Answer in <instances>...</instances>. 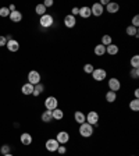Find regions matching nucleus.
Masks as SVG:
<instances>
[{"label":"nucleus","mask_w":139,"mask_h":156,"mask_svg":"<svg viewBox=\"0 0 139 156\" xmlns=\"http://www.w3.org/2000/svg\"><path fill=\"white\" fill-rule=\"evenodd\" d=\"M125 32H127V35H130V36H135V38H138V36H139L138 28H135V27H132V25H128V27H127Z\"/></svg>","instance_id":"obj_19"},{"label":"nucleus","mask_w":139,"mask_h":156,"mask_svg":"<svg viewBox=\"0 0 139 156\" xmlns=\"http://www.w3.org/2000/svg\"><path fill=\"white\" fill-rule=\"evenodd\" d=\"M10 151H11L10 145H3L2 149H0V152H2V155H7V153H10Z\"/></svg>","instance_id":"obj_33"},{"label":"nucleus","mask_w":139,"mask_h":156,"mask_svg":"<svg viewBox=\"0 0 139 156\" xmlns=\"http://www.w3.org/2000/svg\"><path fill=\"white\" fill-rule=\"evenodd\" d=\"M74 120H75V123H78V124H82V123H85L86 121V117H85V114H84V112H75L74 113Z\"/></svg>","instance_id":"obj_17"},{"label":"nucleus","mask_w":139,"mask_h":156,"mask_svg":"<svg viewBox=\"0 0 139 156\" xmlns=\"http://www.w3.org/2000/svg\"><path fill=\"white\" fill-rule=\"evenodd\" d=\"M78 13H79V7H74V9L71 10V16H78Z\"/></svg>","instance_id":"obj_37"},{"label":"nucleus","mask_w":139,"mask_h":156,"mask_svg":"<svg viewBox=\"0 0 139 156\" xmlns=\"http://www.w3.org/2000/svg\"><path fill=\"white\" fill-rule=\"evenodd\" d=\"M106 11L110 14H116L120 11V4L116 3V2H110V3L106 6Z\"/></svg>","instance_id":"obj_12"},{"label":"nucleus","mask_w":139,"mask_h":156,"mask_svg":"<svg viewBox=\"0 0 139 156\" xmlns=\"http://www.w3.org/2000/svg\"><path fill=\"white\" fill-rule=\"evenodd\" d=\"M132 27H135V28H138V25H139V16H134V18H132V24H131Z\"/></svg>","instance_id":"obj_35"},{"label":"nucleus","mask_w":139,"mask_h":156,"mask_svg":"<svg viewBox=\"0 0 139 156\" xmlns=\"http://www.w3.org/2000/svg\"><path fill=\"white\" fill-rule=\"evenodd\" d=\"M53 23H54V20H53V16H50V14H45V16H42L40 20H39V24H40V27H43V28L52 27Z\"/></svg>","instance_id":"obj_5"},{"label":"nucleus","mask_w":139,"mask_h":156,"mask_svg":"<svg viewBox=\"0 0 139 156\" xmlns=\"http://www.w3.org/2000/svg\"><path fill=\"white\" fill-rule=\"evenodd\" d=\"M9 10H10V13H11V11H16V6H14V4H11V6L9 7Z\"/></svg>","instance_id":"obj_41"},{"label":"nucleus","mask_w":139,"mask_h":156,"mask_svg":"<svg viewBox=\"0 0 139 156\" xmlns=\"http://www.w3.org/2000/svg\"><path fill=\"white\" fill-rule=\"evenodd\" d=\"M9 16H10L9 7H2L0 9V17H9Z\"/></svg>","instance_id":"obj_32"},{"label":"nucleus","mask_w":139,"mask_h":156,"mask_svg":"<svg viewBox=\"0 0 139 156\" xmlns=\"http://www.w3.org/2000/svg\"><path fill=\"white\" fill-rule=\"evenodd\" d=\"M58 106V101H57V98L54 96H49L46 98V101H45V107H46V110H54V109H57Z\"/></svg>","instance_id":"obj_4"},{"label":"nucleus","mask_w":139,"mask_h":156,"mask_svg":"<svg viewBox=\"0 0 139 156\" xmlns=\"http://www.w3.org/2000/svg\"><path fill=\"white\" fill-rule=\"evenodd\" d=\"M130 109L132 112H138L139 110V99H132L130 102Z\"/></svg>","instance_id":"obj_29"},{"label":"nucleus","mask_w":139,"mask_h":156,"mask_svg":"<svg viewBox=\"0 0 139 156\" xmlns=\"http://www.w3.org/2000/svg\"><path fill=\"white\" fill-rule=\"evenodd\" d=\"M109 89L113 92H117L121 89V82L118 78H110L109 80Z\"/></svg>","instance_id":"obj_10"},{"label":"nucleus","mask_w":139,"mask_h":156,"mask_svg":"<svg viewBox=\"0 0 139 156\" xmlns=\"http://www.w3.org/2000/svg\"><path fill=\"white\" fill-rule=\"evenodd\" d=\"M131 156H135V155H131Z\"/></svg>","instance_id":"obj_43"},{"label":"nucleus","mask_w":139,"mask_h":156,"mask_svg":"<svg viewBox=\"0 0 139 156\" xmlns=\"http://www.w3.org/2000/svg\"><path fill=\"white\" fill-rule=\"evenodd\" d=\"M57 152L60 153V155H65V153H67V148H65V145H60V146H58Z\"/></svg>","instance_id":"obj_34"},{"label":"nucleus","mask_w":139,"mask_h":156,"mask_svg":"<svg viewBox=\"0 0 139 156\" xmlns=\"http://www.w3.org/2000/svg\"><path fill=\"white\" fill-rule=\"evenodd\" d=\"M118 52H120V48H118L117 45H114V43H111V45L106 46V53H107L109 56H116Z\"/></svg>","instance_id":"obj_15"},{"label":"nucleus","mask_w":139,"mask_h":156,"mask_svg":"<svg viewBox=\"0 0 139 156\" xmlns=\"http://www.w3.org/2000/svg\"><path fill=\"white\" fill-rule=\"evenodd\" d=\"M53 0H45V2H43V6L46 7V9H47V7H52L53 6Z\"/></svg>","instance_id":"obj_36"},{"label":"nucleus","mask_w":139,"mask_h":156,"mask_svg":"<svg viewBox=\"0 0 139 156\" xmlns=\"http://www.w3.org/2000/svg\"><path fill=\"white\" fill-rule=\"evenodd\" d=\"M79 135L84 136V138H89V136H92V134H93V126H91V124L88 123H82L79 124Z\"/></svg>","instance_id":"obj_1"},{"label":"nucleus","mask_w":139,"mask_h":156,"mask_svg":"<svg viewBox=\"0 0 139 156\" xmlns=\"http://www.w3.org/2000/svg\"><path fill=\"white\" fill-rule=\"evenodd\" d=\"M86 123L91 124V126H97V123H99V120H100V116H99V113L95 110L89 112V113L86 114Z\"/></svg>","instance_id":"obj_3"},{"label":"nucleus","mask_w":139,"mask_h":156,"mask_svg":"<svg viewBox=\"0 0 139 156\" xmlns=\"http://www.w3.org/2000/svg\"><path fill=\"white\" fill-rule=\"evenodd\" d=\"M92 78H93L95 81H103L107 78V71L104 68H95L93 73H92Z\"/></svg>","instance_id":"obj_2"},{"label":"nucleus","mask_w":139,"mask_h":156,"mask_svg":"<svg viewBox=\"0 0 139 156\" xmlns=\"http://www.w3.org/2000/svg\"><path fill=\"white\" fill-rule=\"evenodd\" d=\"M134 95H135V99H138V98H139V89H138V88L134 91Z\"/></svg>","instance_id":"obj_39"},{"label":"nucleus","mask_w":139,"mask_h":156,"mask_svg":"<svg viewBox=\"0 0 139 156\" xmlns=\"http://www.w3.org/2000/svg\"><path fill=\"white\" fill-rule=\"evenodd\" d=\"M78 16H81L82 18H89V17L92 16V13H91V7H88V6H84V7H81L79 9V13H78Z\"/></svg>","instance_id":"obj_16"},{"label":"nucleus","mask_w":139,"mask_h":156,"mask_svg":"<svg viewBox=\"0 0 139 156\" xmlns=\"http://www.w3.org/2000/svg\"><path fill=\"white\" fill-rule=\"evenodd\" d=\"M111 43H113V38H111L109 34L102 36V45L103 46H109V45H111Z\"/></svg>","instance_id":"obj_26"},{"label":"nucleus","mask_w":139,"mask_h":156,"mask_svg":"<svg viewBox=\"0 0 139 156\" xmlns=\"http://www.w3.org/2000/svg\"><path fill=\"white\" fill-rule=\"evenodd\" d=\"M45 146H46V149H47L49 152H57L60 144L57 142V140H56V138H50V140L46 141Z\"/></svg>","instance_id":"obj_7"},{"label":"nucleus","mask_w":139,"mask_h":156,"mask_svg":"<svg viewBox=\"0 0 139 156\" xmlns=\"http://www.w3.org/2000/svg\"><path fill=\"white\" fill-rule=\"evenodd\" d=\"M21 91H23L24 95H32V92H33V85L29 84V82H26V84L23 85Z\"/></svg>","instance_id":"obj_20"},{"label":"nucleus","mask_w":139,"mask_h":156,"mask_svg":"<svg viewBox=\"0 0 139 156\" xmlns=\"http://www.w3.org/2000/svg\"><path fill=\"white\" fill-rule=\"evenodd\" d=\"M77 17L71 16V14H68V16L64 17V25L67 27V28H74L75 25H77Z\"/></svg>","instance_id":"obj_11"},{"label":"nucleus","mask_w":139,"mask_h":156,"mask_svg":"<svg viewBox=\"0 0 139 156\" xmlns=\"http://www.w3.org/2000/svg\"><path fill=\"white\" fill-rule=\"evenodd\" d=\"M91 13H92V16H95V17H100L102 14L104 13V7L102 6L100 3H93L91 7Z\"/></svg>","instance_id":"obj_8"},{"label":"nucleus","mask_w":139,"mask_h":156,"mask_svg":"<svg viewBox=\"0 0 139 156\" xmlns=\"http://www.w3.org/2000/svg\"><path fill=\"white\" fill-rule=\"evenodd\" d=\"M56 140H57V142L60 144V145H65V144L70 141V134H68L67 131H60V133H57Z\"/></svg>","instance_id":"obj_9"},{"label":"nucleus","mask_w":139,"mask_h":156,"mask_svg":"<svg viewBox=\"0 0 139 156\" xmlns=\"http://www.w3.org/2000/svg\"><path fill=\"white\" fill-rule=\"evenodd\" d=\"M6 45H7L6 38H4V36H0V48H2V46H6Z\"/></svg>","instance_id":"obj_38"},{"label":"nucleus","mask_w":139,"mask_h":156,"mask_svg":"<svg viewBox=\"0 0 139 156\" xmlns=\"http://www.w3.org/2000/svg\"><path fill=\"white\" fill-rule=\"evenodd\" d=\"M3 156H13L11 153H7V155H3Z\"/></svg>","instance_id":"obj_42"},{"label":"nucleus","mask_w":139,"mask_h":156,"mask_svg":"<svg viewBox=\"0 0 139 156\" xmlns=\"http://www.w3.org/2000/svg\"><path fill=\"white\" fill-rule=\"evenodd\" d=\"M6 46H7V49H9L10 52H17V50L19 49V43L17 42L16 39H11V41H9Z\"/></svg>","instance_id":"obj_18"},{"label":"nucleus","mask_w":139,"mask_h":156,"mask_svg":"<svg viewBox=\"0 0 139 156\" xmlns=\"http://www.w3.org/2000/svg\"><path fill=\"white\" fill-rule=\"evenodd\" d=\"M93 70H95V67H93V64H91V63H86V64L84 66V71L86 73V74H92Z\"/></svg>","instance_id":"obj_30"},{"label":"nucleus","mask_w":139,"mask_h":156,"mask_svg":"<svg viewBox=\"0 0 139 156\" xmlns=\"http://www.w3.org/2000/svg\"><path fill=\"white\" fill-rule=\"evenodd\" d=\"M131 67L132 68H139V55H134L131 57Z\"/></svg>","instance_id":"obj_28"},{"label":"nucleus","mask_w":139,"mask_h":156,"mask_svg":"<svg viewBox=\"0 0 139 156\" xmlns=\"http://www.w3.org/2000/svg\"><path fill=\"white\" fill-rule=\"evenodd\" d=\"M43 91H45V87H43V84L33 85V92H32V95H33V96H39V95L42 94Z\"/></svg>","instance_id":"obj_24"},{"label":"nucleus","mask_w":139,"mask_h":156,"mask_svg":"<svg viewBox=\"0 0 139 156\" xmlns=\"http://www.w3.org/2000/svg\"><path fill=\"white\" fill-rule=\"evenodd\" d=\"M40 119H42L43 123H50V121L53 120L52 112H50V110H45V112L42 113V116H40Z\"/></svg>","instance_id":"obj_22"},{"label":"nucleus","mask_w":139,"mask_h":156,"mask_svg":"<svg viewBox=\"0 0 139 156\" xmlns=\"http://www.w3.org/2000/svg\"><path fill=\"white\" fill-rule=\"evenodd\" d=\"M35 13L38 14V16H45L46 14V7L43 6V3H40V4H38V6H36V9H35Z\"/></svg>","instance_id":"obj_27"},{"label":"nucleus","mask_w":139,"mask_h":156,"mask_svg":"<svg viewBox=\"0 0 139 156\" xmlns=\"http://www.w3.org/2000/svg\"><path fill=\"white\" fill-rule=\"evenodd\" d=\"M19 141H21V144H23V145H31V144H32V135H31V134L29 133H24V134H21V136H19Z\"/></svg>","instance_id":"obj_13"},{"label":"nucleus","mask_w":139,"mask_h":156,"mask_svg":"<svg viewBox=\"0 0 139 156\" xmlns=\"http://www.w3.org/2000/svg\"><path fill=\"white\" fill-rule=\"evenodd\" d=\"M117 99V94L113 91H107L106 92V101L109 102V103H113V102H116Z\"/></svg>","instance_id":"obj_25"},{"label":"nucleus","mask_w":139,"mask_h":156,"mask_svg":"<svg viewBox=\"0 0 139 156\" xmlns=\"http://www.w3.org/2000/svg\"><path fill=\"white\" fill-rule=\"evenodd\" d=\"M95 55L96 56H103V55H106V46H103L100 43V45H96L95 46Z\"/></svg>","instance_id":"obj_23"},{"label":"nucleus","mask_w":139,"mask_h":156,"mask_svg":"<svg viewBox=\"0 0 139 156\" xmlns=\"http://www.w3.org/2000/svg\"><path fill=\"white\" fill-rule=\"evenodd\" d=\"M9 17L13 23H21V20H23V13L18 11V10H16V11H11Z\"/></svg>","instance_id":"obj_14"},{"label":"nucleus","mask_w":139,"mask_h":156,"mask_svg":"<svg viewBox=\"0 0 139 156\" xmlns=\"http://www.w3.org/2000/svg\"><path fill=\"white\" fill-rule=\"evenodd\" d=\"M130 77L132 78V80H138L139 78V68H131Z\"/></svg>","instance_id":"obj_31"},{"label":"nucleus","mask_w":139,"mask_h":156,"mask_svg":"<svg viewBox=\"0 0 139 156\" xmlns=\"http://www.w3.org/2000/svg\"><path fill=\"white\" fill-rule=\"evenodd\" d=\"M109 3H110L109 0H102V2H100V4H102V6H107V4H109Z\"/></svg>","instance_id":"obj_40"},{"label":"nucleus","mask_w":139,"mask_h":156,"mask_svg":"<svg viewBox=\"0 0 139 156\" xmlns=\"http://www.w3.org/2000/svg\"><path fill=\"white\" fill-rule=\"evenodd\" d=\"M28 82L32 85H38L40 84V74H39L38 71H35V70H32V71L28 73Z\"/></svg>","instance_id":"obj_6"},{"label":"nucleus","mask_w":139,"mask_h":156,"mask_svg":"<svg viewBox=\"0 0 139 156\" xmlns=\"http://www.w3.org/2000/svg\"><path fill=\"white\" fill-rule=\"evenodd\" d=\"M52 116H53V120H61L63 117H64V112L57 107V109L52 110Z\"/></svg>","instance_id":"obj_21"}]
</instances>
